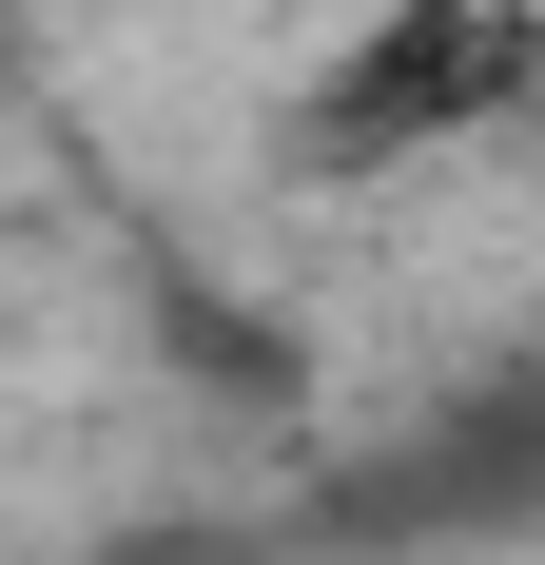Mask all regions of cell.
<instances>
[{
    "label": "cell",
    "instance_id": "cell-1",
    "mask_svg": "<svg viewBox=\"0 0 545 565\" xmlns=\"http://www.w3.org/2000/svg\"><path fill=\"white\" fill-rule=\"evenodd\" d=\"M545 98V0H371L351 40L312 58V98H292V157L312 175H429L468 137Z\"/></svg>",
    "mask_w": 545,
    "mask_h": 565
}]
</instances>
